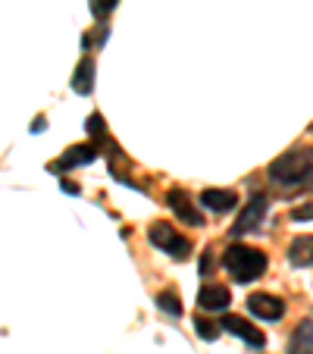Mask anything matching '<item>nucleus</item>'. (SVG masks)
Listing matches in <instances>:
<instances>
[{"mask_svg":"<svg viewBox=\"0 0 313 354\" xmlns=\"http://www.w3.org/2000/svg\"><path fill=\"white\" fill-rule=\"evenodd\" d=\"M222 263H226L235 282H254L267 270V254L251 245H229L226 254H222Z\"/></svg>","mask_w":313,"mask_h":354,"instance_id":"f257e3e1","label":"nucleus"},{"mask_svg":"<svg viewBox=\"0 0 313 354\" xmlns=\"http://www.w3.org/2000/svg\"><path fill=\"white\" fill-rule=\"evenodd\" d=\"M269 179L276 185H301V182L313 179V154L307 151H292V154H282L279 160L269 163Z\"/></svg>","mask_w":313,"mask_h":354,"instance_id":"f03ea898","label":"nucleus"},{"mask_svg":"<svg viewBox=\"0 0 313 354\" xmlns=\"http://www.w3.org/2000/svg\"><path fill=\"white\" fill-rule=\"evenodd\" d=\"M147 235H151V241L157 248H163V251H169L173 257H185L188 254V239H182L179 232H176L169 223H153L151 229H147Z\"/></svg>","mask_w":313,"mask_h":354,"instance_id":"7ed1b4c3","label":"nucleus"},{"mask_svg":"<svg viewBox=\"0 0 313 354\" xmlns=\"http://www.w3.org/2000/svg\"><path fill=\"white\" fill-rule=\"evenodd\" d=\"M263 216H267V198H263V194H254L245 204V210L238 214V220H235L232 235L238 239V235H245V232H254V229L263 223Z\"/></svg>","mask_w":313,"mask_h":354,"instance_id":"20e7f679","label":"nucleus"},{"mask_svg":"<svg viewBox=\"0 0 313 354\" xmlns=\"http://www.w3.org/2000/svg\"><path fill=\"white\" fill-rule=\"evenodd\" d=\"M247 310L260 320H279L285 314V301H279L276 295H267V292H254L247 298Z\"/></svg>","mask_w":313,"mask_h":354,"instance_id":"39448f33","label":"nucleus"},{"mask_svg":"<svg viewBox=\"0 0 313 354\" xmlns=\"http://www.w3.org/2000/svg\"><path fill=\"white\" fill-rule=\"evenodd\" d=\"M226 333H232V335H238V339H245L247 345H254V348H260V345H267V335L260 333L257 326H251V323L245 320V317H235V314H229V317H222V323H220Z\"/></svg>","mask_w":313,"mask_h":354,"instance_id":"423d86ee","label":"nucleus"},{"mask_svg":"<svg viewBox=\"0 0 313 354\" xmlns=\"http://www.w3.org/2000/svg\"><path fill=\"white\" fill-rule=\"evenodd\" d=\"M167 204L176 210V216H179L182 223H191V226H204V216L194 210V204H191V198H188L182 188H173V192L167 194Z\"/></svg>","mask_w":313,"mask_h":354,"instance_id":"0eeeda50","label":"nucleus"},{"mask_svg":"<svg viewBox=\"0 0 313 354\" xmlns=\"http://www.w3.org/2000/svg\"><path fill=\"white\" fill-rule=\"evenodd\" d=\"M200 204H204L207 210H214V214H226V210L238 207V194L229 192V188H207V192L200 194Z\"/></svg>","mask_w":313,"mask_h":354,"instance_id":"6e6552de","label":"nucleus"},{"mask_svg":"<svg viewBox=\"0 0 313 354\" xmlns=\"http://www.w3.org/2000/svg\"><path fill=\"white\" fill-rule=\"evenodd\" d=\"M229 301H232V295H229L226 286H216V282H210V286H204L198 292V304L204 310H226Z\"/></svg>","mask_w":313,"mask_h":354,"instance_id":"1a4fd4ad","label":"nucleus"},{"mask_svg":"<svg viewBox=\"0 0 313 354\" xmlns=\"http://www.w3.org/2000/svg\"><path fill=\"white\" fill-rule=\"evenodd\" d=\"M91 160H94V145H75L54 163V169H73L79 163H91Z\"/></svg>","mask_w":313,"mask_h":354,"instance_id":"9d476101","label":"nucleus"},{"mask_svg":"<svg viewBox=\"0 0 313 354\" xmlns=\"http://www.w3.org/2000/svg\"><path fill=\"white\" fill-rule=\"evenodd\" d=\"M288 354H313V320H304L288 342Z\"/></svg>","mask_w":313,"mask_h":354,"instance_id":"9b49d317","label":"nucleus"},{"mask_svg":"<svg viewBox=\"0 0 313 354\" xmlns=\"http://www.w3.org/2000/svg\"><path fill=\"white\" fill-rule=\"evenodd\" d=\"M288 257H292L294 267L310 263L313 261V239H310V235H298V239L292 241V248H288Z\"/></svg>","mask_w":313,"mask_h":354,"instance_id":"f8f14e48","label":"nucleus"},{"mask_svg":"<svg viewBox=\"0 0 313 354\" xmlns=\"http://www.w3.org/2000/svg\"><path fill=\"white\" fill-rule=\"evenodd\" d=\"M73 88L79 94H91V88H94V60L91 57H85V60L79 63V69H75V75H73Z\"/></svg>","mask_w":313,"mask_h":354,"instance_id":"ddd939ff","label":"nucleus"},{"mask_svg":"<svg viewBox=\"0 0 313 354\" xmlns=\"http://www.w3.org/2000/svg\"><path fill=\"white\" fill-rule=\"evenodd\" d=\"M157 304H160V310H167L169 317H182V304L173 292H160L157 295Z\"/></svg>","mask_w":313,"mask_h":354,"instance_id":"4468645a","label":"nucleus"},{"mask_svg":"<svg viewBox=\"0 0 313 354\" xmlns=\"http://www.w3.org/2000/svg\"><path fill=\"white\" fill-rule=\"evenodd\" d=\"M194 329H198V335L200 339H207V342H214L216 335H220V326L210 323V320H204V317H194Z\"/></svg>","mask_w":313,"mask_h":354,"instance_id":"2eb2a0df","label":"nucleus"},{"mask_svg":"<svg viewBox=\"0 0 313 354\" xmlns=\"http://www.w3.org/2000/svg\"><path fill=\"white\" fill-rule=\"evenodd\" d=\"M116 3H120V0H91V13L97 16V19H104L107 13L116 10Z\"/></svg>","mask_w":313,"mask_h":354,"instance_id":"dca6fc26","label":"nucleus"},{"mask_svg":"<svg viewBox=\"0 0 313 354\" xmlns=\"http://www.w3.org/2000/svg\"><path fill=\"white\" fill-rule=\"evenodd\" d=\"M85 129L94 135V138H104V116H100V113H94L91 120H88V126H85Z\"/></svg>","mask_w":313,"mask_h":354,"instance_id":"f3484780","label":"nucleus"},{"mask_svg":"<svg viewBox=\"0 0 313 354\" xmlns=\"http://www.w3.org/2000/svg\"><path fill=\"white\" fill-rule=\"evenodd\" d=\"M210 267H214V257L204 254V261H200V276H210Z\"/></svg>","mask_w":313,"mask_h":354,"instance_id":"a211bd4d","label":"nucleus"},{"mask_svg":"<svg viewBox=\"0 0 313 354\" xmlns=\"http://www.w3.org/2000/svg\"><path fill=\"white\" fill-rule=\"evenodd\" d=\"M32 132H44V120H35L32 122Z\"/></svg>","mask_w":313,"mask_h":354,"instance_id":"6ab92c4d","label":"nucleus"}]
</instances>
